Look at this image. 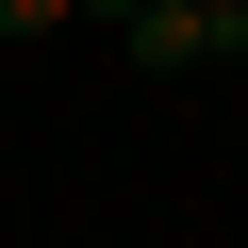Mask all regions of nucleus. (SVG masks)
<instances>
[{
  "label": "nucleus",
  "instance_id": "obj_2",
  "mask_svg": "<svg viewBox=\"0 0 248 248\" xmlns=\"http://www.w3.org/2000/svg\"><path fill=\"white\" fill-rule=\"evenodd\" d=\"M83 0H0V50H33V33H66Z\"/></svg>",
  "mask_w": 248,
  "mask_h": 248
},
{
  "label": "nucleus",
  "instance_id": "obj_1",
  "mask_svg": "<svg viewBox=\"0 0 248 248\" xmlns=\"http://www.w3.org/2000/svg\"><path fill=\"white\" fill-rule=\"evenodd\" d=\"M116 50H133L149 83H199V66H248V0H149V17L116 33Z\"/></svg>",
  "mask_w": 248,
  "mask_h": 248
},
{
  "label": "nucleus",
  "instance_id": "obj_3",
  "mask_svg": "<svg viewBox=\"0 0 248 248\" xmlns=\"http://www.w3.org/2000/svg\"><path fill=\"white\" fill-rule=\"evenodd\" d=\"M83 17H116V33H133V17H149V0H83Z\"/></svg>",
  "mask_w": 248,
  "mask_h": 248
}]
</instances>
